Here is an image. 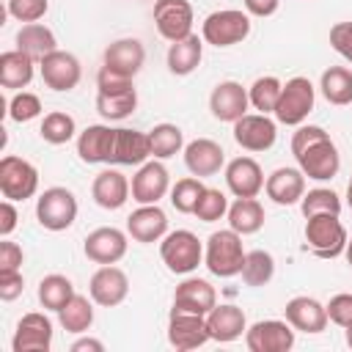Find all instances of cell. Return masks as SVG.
<instances>
[{
    "label": "cell",
    "instance_id": "obj_19",
    "mask_svg": "<svg viewBox=\"0 0 352 352\" xmlns=\"http://www.w3.org/2000/svg\"><path fill=\"white\" fill-rule=\"evenodd\" d=\"M126 234L140 245L160 242L168 234L165 209H160V204H138V209L126 217Z\"/></svg>",
    "mask_w": 352,
    "mask_h": 352
},
{
    "label": "cell",
    "instance_id": "obj_45",
    "mask_svg": "<svg viewBox=\"0 0 352 352\" xmlns=\"http://www.w3.org/2000/svg\"><path fill=\"white\" fill-rule=\"evenodd\" d=\"M38 116H41V99L30 91H14V96L8 99V118L16 124H28Z\"/></svg>",
    "mask_w": 352,
    "mask_h": 352
},
{
    "label": "cell",
    "instance_id": "obj_27",
    "mask_svg": "<svg viewBox=\"0 0 352 352\" xmlns=\"http://www.w3.org/2000/svg\"><path fill=\"white\" fill-rule=\"evenodd\" d=\"M264 192L278 206H294L305 195V173L300 168H275L264 182Z\"/></svg>",
    "mask_w": 352,
    "mask_h": 352
},
{
    "label": "cell",
    "instance_id": "obj_14",
    "mask_svg": "<svg viewBox=\"0 0 352 352\" xmlns=\"http://www.w3.org/2000/svg\"><path fill=\"white\" fill-rule=\"evenodd\" d=\"M129 234H124L121 228L116 226H102V228H94L85 242H82V253L88 261L94 264H118L124 256H126V242Z\"/></svg>",
    "mask_w": 352,
    "mask_h": 352
},
{
    "label": "cell",
    "instance_id": "obj_52",
    "mask_svg": "<svg viewBox=\"0 0 352 352\" xmlns=\"http://www.w3.org/2000/svg\"><path fill=\"white\" fill-rule=\"evenodd\" d=\"M16 220H19V214H16V206H14V201H3L0 204V236H8L14 228H16Z\"/></svg>",
    "mask_w": 352,
    "mask_h": 352
},
{
    "label": "cell",
    "instance_id": "obj_50",
    "mask_svg": "<svg viewBox=\"0 0 352 352\" xmlns=\"http://www.w3.org/2000/svg\"><path fill=\"white\" fill-rule=\"evenodd\" d=\"M25 292V278L19 270H0V300L14 302Z\"/></svg>",
    "mask_w": 352,
    "mask_h": 352
},
{
    "label": "cell",
    "instance_id": "obj_40",
    "mask_svg": "<svg viewBox=\"0 0 352 352\" xmlns=\"http://www.w3.org/2000/svg\"><path fill=\"white\" fill-rule=\"evenodd\" d=\"M242 280L245 286H267L275 275V258L267 250H248L245 253V264H242Z\"/></svg>",
    "mask_w": 352,
    "mask_h": 352
},
{
    "label": "cell",
    "instance_id": "obj_3",
    "mask_svg": "<svg viewBox=\"0 0 352 352\" xmlns=\"http://www.w3.org/2000/svg\"><path fill=\"white\" fill-rule=\"evenodd\" d=\"M160 258L168 267V272L190 275L198 270V264H204V245L192 231L176 228L160 239Z\"/></svg>",
    "mask_w": 352,
    "mask_h": 352
},
{
    "label": "cell",
    "instance_id": "obj_33",
    "mask_svg": "<svg viewBox=\"0 0 352 352\" xmlns=\"http://www.w3.org/2000/svg\"><path fill=\"white\" fill-rule=\"evenodd\" d=\"M16 50H22V52L33 55L36 60H41L44 55L58 50V38H55V33L47 25L30 22V25H22L16 30Z\"/></svg>",
    "mask_w": 352,
    "mask_h": 352
},
{
    "label": "cell",
    "instance_id": "obj_49",
    "mask_svg": "<svg viewBox=\"0 0 352 352\" xmlns=\"http://www.w3.org/2000/svg\"><path fill=\"white\" fill-rule=\"evenodd\" d=\"M126 88H135L132 85V77H124L118 72H110V69H99L96 74V94H116V91H126Z\"/></svg>",
    "mask_w": 352,
    "mask_h": 352
},
{
    "label": "cell",
    "instance_id": "obj_7",
    "mask_svg": "<svg viewBox=\"0 0 352 352\" xmlns=\"http://www.w3.org/2000/svg\"><path fill=\"white\" fill-rule=\"evenodd\" d=\"M314 102H316L314 82L308 77H292V80L283 82V91H280V99H278V107H275L272 116H275L278 124L300 126L311 116Z\"/></svg>",
    "mask_w": 352,
    "mask_h": 352
},
{
    "label": "cell",
    "instance_id": "obj_2",
    "mask_svg": "<svg viewBox=\"0 0 352 352\" xmlns=\"http://www.w3.org/2000/svg\"><path fill=\"white\" fill-rule=\"evenodd\" d=\"M245 253L248 250L242 248V234H236L234 228H220L212 231L204 245V264L217 278H234L242 272Z\"/></svg>",
    "mask_w": 352,
    "mask_h": 352
},
{
    "label": "cell",
    "instance_id": "obj_8",
    "mask_svg": "<svg viewBox=\"0 0 352 352\" xmlns=\"http://www.w3.org/2000/svg\"><path fill=\"white\" fill-rule=\"evenodd\" d=\"M0 192L8 201H28L38 192V170L33 162L16 154L0 160Z\"/></svg>",
    "mask_w": 352,
    "mask_h": 352
},
{
    "label": "cell",
    "instance_id": "obj_55",
    "mask_svg": "<svg viewBox=\"0 0 352 352\" xmlns=\"http://www.w3.org/2000/svg\"><path fill=\"white\" fill-rule=\"evenodd\" d=\"M344 256H346V264L352 267V239H346V248H344Z\"/></svg>",
    "mask_w": 352,
    "mask_h": 352
},
{
    "label": "cell",
    "instance_id": "obj_13",
    "mask_svg": "<svg viewBox=\"0 0 352 352\" xmlns=\"http://www.w3.org/2000/svg\"><path fill=\"white\" fill-rule=\"evenodd\" d=\"M129 184L135 204H160L170 192V173L162 160H146L143 165H138V173Z\"/></svg>",
    "mask_w": 352,
    "mask_h": 352
},
{
    "label": "cell",
    "instance_id": "obj_38",
    "mask_svg": "<svg viewBox=\"0 0 352 352\" xmlns=\"http://www.w3.org/2000/svg\"><path fill=\"white\" fill-rule=\"evenodd\" d=\"M148 140H151V157L154 160H170L179 151H184V132L176 124H157L148 129Z\"/></svg>",
    "mask_w": 352,
    "mask_h": 352
},
{
    "label": "cell",
    "instance_id": "obj_42",
    "mask_svg": "<svg viewBox=\"0 0 352 352\" xmlns=\"http://www.w3.org/2000/svg\"><path fill=\"white\" fill-rule=\"evenodd\" d=\"M300 209H302L305 217H314V214H341V198L330 187H314V190H308L302 195Z\"/></svg>",
    "mask_w": 352,
    "mask_h": 352
},
{
    "label": "cell",
    "instance_id": "obj_48",
    "mask_svg": "<svg viewBox=\"0 0 352 352\" xmlns=\"http://www.w3.org/2000/svg\"><path fill=\"white\" fill-rule=\"evenodd\" d=\"M330 47L352 63V22H336L330 28Z\"/></svg>",
    "mask_w": 352,
    "mask_h": 352
},
{
    "label": "cell",
    "instance_id": "obj_31",
    "mask_svg": "<svg viewBox=\"0 0 352 352\" xmlns=\"http://www.w3.org/2000/svg\"><path fill=\"white\" fill-rule=\"evenodd\" d=\"M204 38H198L195 33H190L187 38H179L168 47V55H165V63H168V72L176 74V77H187L192 74L198 66H201V58H204Z\"/></svg>",
    "mask_w": 352,
    "mask_h": 352
},
{
    "label": "cell",
    "instance_id": "obj_54",
    "mask_svg": "<svg viewBox=\"0 0 352 352\" xmlns=\"http://www.w3.org/2000/svg\"><path fill=\"white\" fill-rule=\"evenodd\" d=\"M69 349H72V352H102V349H104V344H102L99 338L82 336V338H77V341H74Z\"/></svg>",
    "mask_w": 352,
    "mask_h": 352
},
{
    "label": "cell",
    "instance_id": "obj_1",
    "mask_svg": "<svg viewBox=\"0 0 352 352\" xmlns=\"http://www.w3.org/2000/svg\"><path fill=\"white\" fill-rule=\"evenodd\" d=\"M292 154L297 160V168L314 182H327L341 168V154L336 143L316 124L297 126V132L292 135Z\"/></svg>",
    "mask_w": 352,
    "mask_h": 352
},
{
    "label": "cell",
    "instance_id": "obj_36",
    "mask_svg": "<svg viewBox=\"0 0 352 352\" xmlns=\"http://www.w3.org/2000/svg\"><path fill=\"white\" fill-rule=\"evenodd\" d=\"M74 294H77V292H74V283H72L66 275H60V272L44 275V278L38 280V302H41L47 311H55V314H58Z\"/></svg>",
    "mask_w": 352,
    "mask_h": 352
},
{
    "label": "cell",
    "instance_id": "obj_10",
    "mask_svg": "<svg viewBox=\"0 0 352 352\" xmlns=\"http://www.w3.org/2000/svg\"><path fill=\"white\" fill-rule=\"evenodd\" d=\"M234 140L245 151H270L278 140V124L267 113H245L234 121Z\"/></svg>",
    "mask_w": 352,
    "mask_h": 352
},
{
    "label": "cell",
    "instance_id": "obj_34",
    "mask_svg": "<svg viewBox=\"0 0 352 352\" xmlns=\"http://www.w3.org/2000/svg\"><path fill=\"white\" fill-rule=\"evenodd\" d=\"M319 91L336 107L352 104V69H346V66H330V69H324L322 72V80H319Z\"/></svg>",
    "mask_w": 352,
    "mask_h": 352
},
{
    "label": "cell",
    "instance_id": "obj_32",
    "mask_svg": "<svg viewBox=\"0 0 352 352\" xmlns=\"http://www.w3.org/2000/svg\"><path fill=\"white\" fill-rule=\"evenodd\" d=\"M228 228H234L236 234L248 236V234H256L261 231L267 214H264V206L258 198H236L234 204H228Z\"/></svg>",
    "mask_w": 352,
    "mask_h": 352
},
{
    "label": "cell",
    "instance_id": "obj_30",
    "mask_svg": "<svg viewBox=\"0 0 352 352\" xmlns=\"http://www.w3.org/2000/svg\"><path fill=\"white\" fill-rule=\"evenodd\" d=\"M36 74V58L22 50H8L0 55V85L6 91H22Z\"/></svg>",
    "mask_w": 352,
    "mask_h": 352
},
{
    "label": "cell",
    "instance_id": "obj_51",
    "mask_svg": "<svg viewBox=\"0 0 352 352\" xmlns=\"http://www.w3.org/2000/svg\"><path fill=\"white\" fill-rule=\"evenodd\" d=\"M25 261V253L16 242H11L8 236H3L0 242V270H19Z\"/></svg>",
    "mask_w": 352,
    "mask_h": 352
},
{
    "label": "cell",
    "instance_id": "obj_9",
    "mask_svg": "<svg viewBox=\"0 0 352 352\" xmlns=\"http://www.w3.org/2000/svg\"><path fill=\"white\" fill-rule=\"evenodd\" d=\"M250 352H289L294 346V327L286 319H258L245 330Z\"/></svg>",
    "mask_w": 352,
    "mask_h": 352
},
{
    "label": "cell",
    "instance_id": "obj_20",
    "mask_svg": "<svg viewBox=\"0 0 352 352\" xmlns=\"http://www.w3.org/2000/svg\"><path fill=\"white\" fill-rule=\"evenodd\" d=\"M143 63H146V47H143L140 38H132V36L116 38L113 44H107V50L102 55V66L104 69L118 72V74L132 77V80L143 69Z\"/></svg>",
    "mask_w": 352,
    "mask_h": 352
},
{
    "label": "cell",
    "instance_id": "obj_22",
    "mask_svg": "<svg viewBox=\"0 0 352 352\" xmlns=\"http://www.w3.org/2000/svg\"><path fill=\"white\" fill-rule=\"evenodd\" d=\"M264 170L253 157H234L226 165V187L234 198H256L264 190Z\"/></svg>",
    "mask_w": 352,
    "mask_h": 352
},
{
    "label": "cell",
    "instance_id": "obj_4",
    "mask_svg": "<svg viewBox=\"0 0 352 352\" xmlns=\"http://www.w3.org/2000/svg\"><path fill=\"white\" fill-rule=\"evenodd\" d=\"M250 36V14L242 8L212 11L201 25V38L212 47H234Z\"/></svg>",
    "mask_w": 352,
    "mask_h": 352
},
{
    "label": "cell",
    "instance_id": "obj_44",
    "mask_svg": "<svg viewBox=\"0 0 352 352\" xmlns=\"http://www.w3.org/2000/svg\"><path fill=\"white\" fill-rule=\"evenodd\" d=\"M192 214H195L201 223H217V220H223V217L228 214V198H226V192L217 190V187H206V190L201 192V198H198Z\"/></svg>",
    "mask_w": 352,
    "mask_h": 352
},
{
    "label": "cell",
    "instance_id": "obj_16",
    "mask_svg": "<svg viewBox=\"0 0 352 352\" xmlns=\"http://www.w3.org/2000/svg\"><path fill=\"white\" fill-rule=\"evenodd\" d=\"M248 107H250L248 88H242V82H236V80H223L209 94V110L217 121L234 124L248 113Z\"/></svg>",
    "mask_w": 352,
    "mask_h": 352
},
{
    "label": "cell",
    "instance_id": "obj_6",
    "mask_svg": "<svg viewBox=\"0 0 352 352\" xmlns=\"http://www.w3.org/2000/svg\"><path fill=\"white\" fill-rule=\"evenodd\" d=\"M346 228L338 214H314L305 217V245L319 258H338L346 248Z\"/></svg>",
    "mask_w": 352,
    "mask_h": 352
},
{
    "label": "cell",
    "instance_id": "obj_15",
    "mask_svg": "<svg viewBox=\"0 0 352 352\" xmlns=\"http://www.w3.org/2000/svg\"><path fill=\"white\" fill-rule=\"evenodd\" d=\"M154 25L165 41H179L192 33V6L190 0H157Z\"/></svg>",
    "mask_w": 352,
    "mask_h": 352
},
{
    "label": "cell",
    "instance_id": "obj_24",
    "mask_svg": "<svg viewBox=\"0 0 352 352\" xmlns=\"http://www.w3.org/2000/svg\"><path fill=\"white\" fill-rule=\"evenodd\" d=\"M132 195V184L129 179L116 170V168H104L94 176V184H91V198L96 206L113 212V209H121Z\"/></svg>",
    "mask_w": 352,
    "mask_h": 352
},
{
    "label": "cell",
    "instance_id": "obj_47",
    "mask_svg": "<svg viewBox=\"0 0 352 352\" xmlns=\"http://www.w3.org/2000/svg\"><path fill=\"white\" fill-rule=\"evenodd\" d=\"M327 308V319L338 327H346L352 322V294L349 292H341V294H333L330 302L324 305Z\"/></svg>",
    "mask_w": 352,
    "mask_h": 352
},
{
    "label": "cell",
    "instance_id": "obj_18",
    "mask_svg": "<svg viewBox=\"0 0 352 352\" xmlns=\"http://www.w3.org/2000/svg\"><path fill=\"white\" fill-rule=\"evenodd\" d=\"M209 338L206 316L204 314H184V311H170L168 316V344L176 349H198Z\"/></svg>",
    "mask_w": 352,
    "mask_h": 352
},
{
    "label": "cell",
    "instance_id": "obj_46",
    "mask_svg": "<svg viewBox=\"0 0 352 352\" xmlns=\"http://www.w3.org/2000/svg\"><path fill=\"white\" fill-rule=\"evenodd\" d=\"M6 11H8L11 19L30 25V22L44 19V14L50 11V0H8Z\"/></svg>",
    "mask_w": 352,
    "mask_h": 352
},
{
    "label": "cell",
    "instance_id": "obj_57",
    "mask_svg": "<svg viewBox=\"0 0 352 352\" xmlns=\"http://www.w3.org/2000/svg\"><path fill=\"white\" fill-rule=\"evenodd\" d=\"M346 206L352 209V176H349V184H346Z\"/></svg>",
    "mask_w": 352,
    "mask_h": 352
},
{
    "label": "cell",
    "instance_id": "obj_28",
    "mask_svg": "<svg viewBox=\"0 0 352 352\" xmlns=\"http://www.w3.org/2000/svg\"><path fill=\"white\" fill-rule=\"evenodd\" d=\"M206 327H209V338L212 341L231 344L248 330V319H245V311L239 305L220 302L206 314Z\"/></svg>",
    "mask_w": 352,
    "mask_h": 352
},
{
    "label": "cell",
    "instance_id": "obj_25",
    "mask_svg": "<svg viewBox=\"0 0 352 352\" xmlns=\"http://www.w3.org/2000/svg\"><path fill=\"white\" fill-rule=\"evenodd\" d=\"M217 305V292L209 280L204 278H184L176 292H173V308L170 311H184V314H209Z\"/></svg>",
    "mask_w": 352,
    "mask_h": 352
},
{
    "label": "cell",
    "instance_id": "obj_12",
    "mask_svg": "<svg viewBox=\"0 0 352 352\" xmlns=\"http://www.w3.org/2000/svg\"><path fill=\"white\" fill-rule=\"evenodd\" d=\"M88 294L102 308H116L129 294V278L116 264H99V270L88 280Z\"/></svg>",
    "mask_w": 352,
    "mask_h": 352
},
{
    "label": "cell",
    "instance_id": "obj_11",
    "mask_svg": "<svg viewBox=\"0 0 352 352\" xmlns=\"http://www.w3.org/2000/svg\"><path fill=\"white\" fill-rule=\"evenodd\" d=\"M38 74L47 88L63 94V91L77 88V82L82 77V66H80L77 55H72L66 50H55L38 60Z\"/></svg>",
    "mask_w": 352,
    "mask_h": 352
},
{
    "label": "cell",
    "instance_id": "obj_35",
    "mask_svg": "<svg viewBox=\"0 0 352 352\" xmlns=\"http://www.w3.org/2000/svg\"><path fill=\"white\" fill-rule=\"evenodd\" d=\"M58 322L66 333H88V327L94 324V300L82 297V294H74L60 311H58Z\"/></svg>",
    "mask_w": 352,
    "mask_h": 352
},
{
    "label": "cell",
    "instance_id": "obj_21",
    "mask_svg": "<svg viewBox=\"0 0 352 352\" xmlns=\"http://www.w3.org/2000/svg\"><path fill=\"white\" fill-rule=\"evenodd\" d=\"M184 165L192 176L206 179L220 173V168H226V151L212 138H195L184 146Z\"/></svg>",
    "mask_w": 352,
    "mask_h": 352
},
{
    "label": "cell",
    "instance_id": "obj_26",
    "mask_svg": "<svg viewBox=\"0 0 352 352\" xmlns=\"http://www.w3.org/2000/svg\"><path fill=\"white\" fill-rule=\"evenodd\" d=\"M148 157H151L148 132H138V129H126V126L116 129L107 165H143Z\"/></svg>",
    "mask_w": 352,
    "mask_h": 352
},
{
    "label": "cell",
    "instance_id": "obj_43",
    "mask_svg": "<svg viewBox=\"0 0 352 352\" xmlns=\"http://www.w3.org/2000/svg\"><path fill=\"white\" fill-rule=\"evenodd\" d=\"M206 190V184L198 179V176H184L179 179L173 187H170V206L182 214H192L195 212V204L201 198V192Z\"/></svg>",
    "mask_w": 352,
    "mask_h": 352
},
{
    "label": "cell",
    "instance_id": "obj_53",
    "mask_svg": "<svg viewBox=\"0 0 352 352\" xmlns=\"http://www.w3.org/2000/svg\"><path fill=\"white\" fill-rule=\"evenodd\" d=\"M245 3V11L250 16H272L278 8H280V0H242Z\"/></svg>",
    "mask_w": 352,
    "mask_h": 352
},
{
    "label": "cell",
    "instance_id": "obj_23",
    "mask_svg": "<svg viewBox=\"0 0 352 352\" xmlns=\"http://www.w3.org/2000/svg\"><path fill=\"white\" fill-rule=\"evenodd\" d=\"M283 316H286V322L294 327V330H300V333H308V336H316V333H322L324 327H327V308L316 300V297H308V294H297V297H292L289 302H286V308H283Z\"/></svg>",
    "mask_w": 352,
    "mask_h": 352
},
{
    "label": "cell",
    "instance_id": "obj_5",
    "mask_svg": "<svg viewBox=\"0 0 352 352\" xmlns=\"http://www.w3.org/2000/svg\"><path fill=\"white\" fill-rule=\"evenodd\" d=\"M77 195L69 187H47L36 198V220L47 231H66L77 220Z\"/></svg>",
    "mask_w": 352,
    "mask_h": 352
},
{
    "label": "cell",
    "instance_id": "obj_39",
    "mask_svg": "<svg viewBox=\"0 0 352 352\" xmlns=\"http://www.w3.org/2000/svg\"><path fill=\"white\" fill-rule=\"evenodd\" d=\"M38 135H41V140L50 143V146H63V143H69V140L77 135V124H74V118H72L69 113L52 110V113H47V116L41 118Z\"/></svg>",
    "mask_w": 352,
    "mask_h": 352
},
{
    "label": "cell",
    "instance_id": "obj_56",
    "mask_svg": "<svg viewBox=\"0 0 352 352\" xmlns=\"http://www.w3.org/2000/svg\"><path fill=\"white\" fill-rule=\"evenodd\" d=\"M344 336H346V346L352 349V322H349V324L344 327Z\"/></svg>",
    "mask_w": 352,
    "mask_h": 352
},
{
    "label": "cell",
    "instance_id": "obj_37",
    "mask_svg": "<svg viewBox=\"0 0 352 352\" xmlns=\"http://www.w3.org/2000/svg\"><path fill=\"white\" fill-rule=\"evenodd\" d=\"M138 107V91L126 88V91H116V94H96V113L104 121H124L135 113Z\"/></svg>",
    "mask_w": 352,
    "mask_h": 352
},
{
    "label": "cell",
    "instance_id": "obj_29",
    "mask_svg": "<svg viewBox=\"0 0 352 352\" xmlns=\"http://www.w3.org/2000/svg\"><path fill=\"white\" fill-rule=\"evenodd\" d=\"M113 135L116 129L107 124H91L77 135V154L88 165H107L110 162V148H113Z\"/></svg>",
    "mask_w": 352,
    "mask_h": 352
},
{
    "label": "cell",
    "instance_id": "obj_41",
    "mask_svg": "<svg viewBox=\"0 0 352 352\" xmlns=\"http://www.w3.org/2000/svg\"><path fill=\"white\" fill-rule=\"evenodd\" d=\"M280 91H283V82L272 74H264L258 80H253V85L248 88V96H250V107L258 110V113H275L278 107V99H280Z\"/></svg>",
    "mask_w": 352,
    "mask_h": 352
},
{
    "label": "cell",
    "instance_id": "obj_17",
    "mask_svg": "<svg viewBox=\"0 0 352 352\" xmlns=\"http://www.w3.org/2000/svg\"><path fill=\"white\" fill-rule=\"evenodd\" d=\"M52 346V322L50 316L30 311L16 322L11 349L14 352H50Z\"/></svg>",
    "mask_w": 352,
    "mask_h": 352
}]
</instances>
